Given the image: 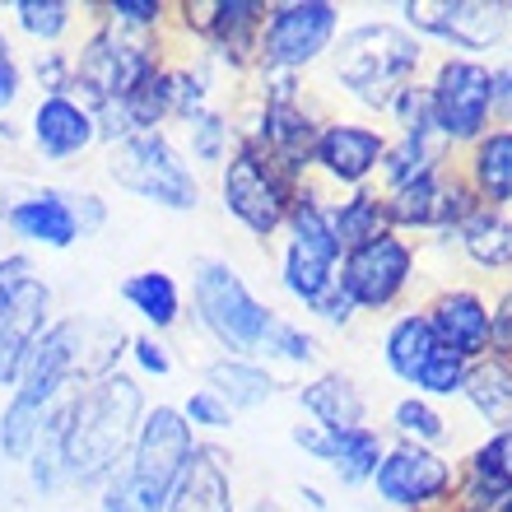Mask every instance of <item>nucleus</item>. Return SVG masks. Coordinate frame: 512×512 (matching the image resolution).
Instances as JSON below:
<instances>
[{"label":"nucleus","instance_id":"obj_8","mask_svg":"<svg viewBox=\"0 0 512 512\" xmlns=\"http://www.w3.org/2000/svg\"><path fill=\"white\" fill-rule=\"evenodd\" d=\"M340 33H345L340 5H331V0H284V5H270L266 24H261V42H256V70L308 75L317 61L331 56Z\"/></svg>","mask_w":512,"mask_h":512},{"label":"nucleus","instance_id":"obj_54","mask_svg":"<svg viewBox=\"0 0 512 512\" xmlns=\"http://www.w3.org/2000/svg\"><path fill=\"white\" fill-rule=\"evenodd\" d=\"M0 224H5V210H0Z\"/></svg>","mask_w":512,"mask_h":512},{"label":"nucleus","instance_id":"obj_25","mask_svg":"<svg viewBox=\"0 0 512 512\" xmlns=\"http://www.w3.org/2000/svg\"><path fill=\"white\" fill-rule=\"evenodd\" d=\"M457 252L485 275H508L512 270V210H489L475 205V215L452 233Z\"/></svg>","mask_w":512,"mask_h":512},{"label":"nucleus","instance_id":"obj_4","mask_svg":"<svg viewBox=\"0 0 512 512\" xmlns=\"http://www.w3.org/2000/svg\"><path fill=\"white\" fill-rule=\"evenodd\" d=\"M191 303H196V317L205 331L229 350V359H261L270 322L280 317L247 289L229 261H215V256L196 261V270H191Z\"/></svg>","mask_w":512,"mask_h":512},{"label":"nucleus","instance_id":"obj_22","mask_svg":"<svg viewBox=\"0 0 512 512\" xmlns=\"http://www.w3.org/2000/svg\"><path fill=\"white\" fill-rule=\"evenodd\" d=\"M98 140L94 112L70 94H47L33 108V145L47 159H75Z\"/></svg>","mask_w":512,"mask_h":512},{"label":"nucleus","instance_id":"obj_37","mask_svg":"<svg viewBox=\"0 0 512 512\" xmlns=\"http://www.w3.org/2000/svg\"><path fill=\"white\" fill-rule=\"evenodd\" d=\"M14 19H19V28H24L28 38L56 42L70 28L75 14H70L66 0H19V5H14Z\"/></svg>","mask_w":512,"mask_h":512},{"label":"nucleus","instance_id":"obj_20","mask_svg":"<svg viewBox=\"0 0 512 512\" xmlns=\"http://www.w3.org/2000/svg\"><path fill=\"white\" fill-rule=\"evenodd\" d=\"M457 173L489 210H512V126H489L457 154Z\"/></svg>","mask_w":512,"mask_h":512},{"label":"nucleus","instance_id":"obj_18","mask_svg":"<svg viewBox=\"0 0 512 512\" xmlns=\"http://www.w3.org/2000/svg\"><path fill=\"white\" fill-rule=\"evenodd\" d=\"M419 312L429 317L438 345L461 354L466 364L489 354V294L485 289H475V284H447Z\"/></svg>","mask_w":512,"mask_h":512},{"label":"nucleus","instance_id":"obj_27","mask_svg":"<svg viewBox=\"0 0 512 512\" xmlns=\"http://www.w3.org/2000/svg\"><path fill=\"white\" fill-rule=\"evenodd\" d=\"M461 401L471 405V415L485 424L489 433L512 429V359L503 354H485L466 368V387Z\"/></svg>","mask_w":512,"mask_h":512},{"label":"nucleus","instance_id":"obj_42","mask_svg":"<svg viewBox=\"0 0 512 512\" xmlns=\"http://www.w3.org/2000/svg\"><path fill=\"white\" fill-rule=\"evenodd\" d=\"M312 317H317V322H326V326H336V331H350L359 312H354L350 294H345L340 284H331V289H326V294L312 303Z\"/></svg>","mask_w":512,"mask_h":512},{"label":"nucleus","instance_id":"obj_45","mask_svg":"<svg viewBox=\"0 0 512 512\" xmlns=\"http://www.w3.org/2000/svg\"><path fill=\"white\" fill-rule=\"evenodd\" d=\"M475 452L494 466V471H503L512 480V429H499V433H485L480 443H475Z\"/></svg>","mask_w":512,"mask_h":512},{"label":"nucleus","instance_id":"obj_39","mask_svg":"<svg viewBox=\"0 0 512 512\" xmlns=\"http://www.w3.org/2000/svg\"><path fill=\"white\" fill-rule=\"evenodd\" d=\"M182 419H187L191 429H229V424H233V410L219 401L210 387H201V391H191V396H187V405H182Z\"/></svg>","mask_w":512,"mask_h":512},{"label":"nucleus","instance_id":"obj_48","mask_svg":"<svg viewBox=\"0 0 512 512\" xmlns=\"http://www.w3.org/2000/svg\"><path fill=\"white\" fill-rule=\"evenodd\" d=\"M289 438H294L312 461H326V466H331V429H322V424H298Z\"/></svg>","mask_w":512,"mask_h":512},{"label":"nucleus","instance_id":"obj_6","mask_svg":"<svg viewBox=\"0 0 512 512\" xmlns=\"http://www.w3.org/2000/svg\"><path fill=\"white\" fill-rule=\"evenodd\" d=\"M298 187H303V182H294L280 163H270L247 135L233 145V154L224 159V177H219L224 210H229L252 238H275V233H284V219L294 210Z\"/></svg>","mask_w":512,"mask_h":512},{"label":"nucleus","instance_id":"obj_36","mask_svg":"<svg viewBox=\"0 0 512 512\" xmlns=\"http://www.w3.org/2000/svg\"><path fill=\"white\" fill-rule=\"evenodd\" d=\"M391 122V135H438V126H433V103H429V84L415 80L405 84L401 94L387 103V112H382Z\"/></svg>","mask_w":512,"mask_h":512},{"label":"nucleus","instance_id":"obj_47","mask_svg":"<svg viewBox=\"0 0 512 512\" xmlns=\"http://www.w3.org/2000/svg\"><path fill=\"white\" fill-rule=\"evenodd\" d=\"M494 126H512V56L494 66Z\"/></svg>","mask_w":512,"mask_h":512},{"label":"nucleus","instance_id":"obj_24","mask_svg":"<svg viewBox=\"0 0 512 512\" xmlns=\"http://www.w3.org/2000/svg\"><path fill=\"white\" fill-rule=\"evenodd\" d=\"M298 405H303V415L312 424H322L331 433L359 429L368 419V401H364V391L354 387L350 373H317L312 382L298 387Z\"/></svg>","mask_w":512,"mask_h":512},{"label":"nucleus","instance_id":"obj_34","mask_svg":"<svg viewBox=\"0 0 512 512\" xmlns=\"http://www.w3.org/2000/svg\"><path fill=\"white\" fill-rule=\"evenodd\" d=\"M466 359H461V354H452V350H443V345H438V350L429 354V359H424V368H419L415 373V382H410V391H415V396H424V401H457L461 396V387H466Z\"/></svg>","mask_w":512,"mask_h":512},{"label":"nucleus","instance_id":"obj_31","mask_svg":"<svg viewBox=\"0 0 512 512\" xmlns=\"http://www.w3.org/2000/svg\"><path fill=\"white\" fill-rule=\"evenodd\" d=\"M382 452H387V438L373 424L331 433V471H336L340 485H350V489H364L373 480Z\"/></svg>","mask_w":512,"mask_h":512},{"label":"nucleus","instance_id":"obj_23","mask_svg":"<svg viewBox=\"0 0 512 512\" xmlns=\"http://www.w3.org/2000/svg\"><path fill=\"white\" fill-rule=\"evenodd\" d=\"M168 512H233V475L219 447H196L177 480Z\"/></svg>","mask_w":512,"mask_h":512},{"label":"nucleus","instance_id":"obj_13","mask_svg":"<svg viewBox=\"0 0 512 512\" xmlns=\"http://www.w3.org/2000/svg\"><path fill=\"white\" fill-rule=\"evenodd\" d=\"M149 70H159L154 47H145L135 33H122V28H103L70 61V89H80V103L94 112L103 103H122Z\"/></svg>","mask_w":512,"mask_h":512},{"label":"nucleus","instance_id":"obj_15","mask_svg":"<svg viewBox=\"0 0 512 512\" xmlns=\"http://www.w3.org/2000/svg\"><path fill=\"white\" fill-rule=\"evenodd\" d=\"M387 154V131L359 117H326L312 145V173L322 177L317 187L359 191L378 187V168Z\"/></svg>","mask_w":512,"mask_h":512},{"label":"nucleus","instance_id":"obj_28","mask_svg":"<svg viewBox=\"0 0 512 512\" xmlns=\"http://www.w3.org/2000/svg\"><path fill=\"white\" fill-rule=\"evenodd\" d=\"M438 350V336H433L429 317L419 308H405L396 312L387 326H382V364H387V373L396 382H415V373L424 368V359Z\"/></svg>","mask_w":512,"mask_h":512},{"label":"nucleus","instance_id":"obj_29","mask_svg":"<svg viewBox=\"0 0 512 512\" xmlns=\"http://www.w3.org/2000/svg\"><path fill=\"white\" fill-rule=\"evenodd\" d=\"M447 163H457V154H452L443 135H387L378 191H396L405 182H415V177L433 173V168H447Z\"/></svg>","mask_w":512,"mask_h":512},{"label":"nucleus","instance_id":"obj_2","mask_svg":"<svg viewBox=\"0 0 512 512\" xmlns=\"http://www.w3.org/2000/svg\"><path fill=\"white\" fill-rule=\"evenodd\" d=\"M429 47L396 19H364L350 24L331 47V80L359 112L382 117L405 84L419 80Z\"/></svg>","mask_w":512,"mask_h":512},{"label":"nucleus","instance_id":"obj_41","mask_svg":"<svg viewBox=\"0 0 512 512\" xmlns=\"http://www.w3.org/2000/svg\"><path fill=\"white\" fill-rule=\"evenodd\" d=\"M112 24L122 28V33H135V28H154L163 19V5L159 0H117V5H108Z\"/></svg>","mask_w":512,"mask_h":512},{"label":"nucleus","instance_id":"obj_16","mask_svg":"<svg viewBox=\"0 0 512 512\" xmlns=\"http://www.w3.org/2000/svg\"><path fill=\"white\" fill-rule=\"evenodd\" d=\"M322 112L308 103V94L298 98H261V112H256L252 140L270 163H280L294 182H308L312 177V145H317V131H322Z\"/></svg>","mask_w":512,"mask_h":512},{"label":"nucleus","instance_id":"obj_51","mask_svg":"<svg viewBox=\"0 0 512 512\" xmlns=\"http://www.w3.org/2000/svg\"><path fill=\"white\" fill-rule=\"evenodd\" d=\"M247 512H284V508H280V503H275V499H256Z\"/></svg>","mask_w":512,"mask_h":512},{"label":"nucleus","instance_id":"obj_21","mask_svg":"<svg viewBox=\"0 0 512 512\" xmlns=\"http://www.w3.org/2000/svg\"><path fill=\"white\" fill-rule=\"evenodd\" d=\"M266 10L261 0H215L205 5L201 19V38L210 42V52L233 70L256 66V42H261V24H266Z\"/></svg>","mask_w":512,"mask_h":512},{"label":"nucleus","instance_id":"obj_3","mask_svg":"<svg viewBox=\"0 0 512 512\" xmlns=\"http://www.w3.org/2000/svg\"><path fill=\"white\" fill-rule=\"evenodd\" d=\"M196 433L177 405H154L140 419L126 466L103 485V512H168L177 480L196 452Z\"/></svg>","mask_w":512,"mask_h":512},{"label":"nucleus","instance_id":"obj_14","mask_svg":"<svg viewBox=\"0 0 512 512\" xmlns=\"http://www.w3.org/2000/svg\"><path fill=\"white\" fill-rule=\"evenodd\" d=\"M382 196H387L391 233H433V238H452L480 205L471 187L461 182L457 163L433 168V173L415 177L396 191H382Z\"/></svg>","mask_w":512,"mask_h":512},{"label":"nucleus","instance_id":"obj_49","mask_svg":"<svg viewBox=\"0 0 512 512\" xmlns=\"http://www.w3.org/2000/svg\"><path fill=\"white\" fill-rule=\"evenodd\" d=\"M14 98H19V66H14L10 38L0 33V108H10Z\"/></svg>","mask_w":512,"mask_h":512},{"label":"nucleus","instance_id":"obj_53","mask_svg":"<svg viewBox=\"0 0 512 512\" xmlns=\"http://www.w3.org/2000/svg\"><path fill=\"white\" fill-rule=\"evenodd\" d=\"M503 512H512V499H508V508H503Z\"/></svg>","mask_w":512,"mask_h":512},{"label":"nucleus","instance_id":"obj_1","mask_svg":"<svg viewBox=\"0 0 512 512\" xmlns=\"http://www.w3.org/2000/svg\"><path fill=\"white\" fill-rule=\"evenodd\" d=\"M145 419V391L126 373L89 382L70 391L66 401V433H61V466L75 485H108L117 461H126L135 433Z\"/></svg>","mask_w":512,"mask_h":512},{"label":"nucleus","instance_id":"obj_40","mask_svg":"<svg viewBox=\"0 0 512 512\" xmlns=\"http://www.w3.org/2000/svg\"><path fill=\"white\" fill-rule=\"evenodd\" d=\"M489 354L512 359V280L499 284V294L489 298Z\"/></svg>","mask_w":512,"mask_h":512},{"label":"nucleus","instance_id":"obj_30","mask_svg":"<svg viewBox=\"0 0 512 512\" xmlns=\"http://www.w3.org/2000/svg\"><path fill=\"white\" fill-rule=\"evenodd\" d=\"M205 382L229 410H261L280 391L275 373L266 364H256V359H215L205 368Z\"/></svg>","mask_w":512,"mask_h":512},{"label":"nucleus","instance_id":"obj_5","mask_svg":"<svg viewBox=\"0 0 512 512\" xmlns=\"http://www.w3.org/2000/svg\"><path fill=\"white\" fill-rule=\"evenodd\" d=\"M326 196L317 182H303L294 196V210L284 219V256H280V284L284 294L303 303L312 312V303L336 284V270H340V243L331 233V215H326Z\"/></svg>","mask_w":512,"mask_h":512},{"label":"nucleus","instance_id":"obj_26","mask_svg":"<svg viewBox=\"0 0 512 512\" xmlns=\"http://www.w3.org/2000/svg\"><path fill=\"white\" fill-rule=\"evenodd\" d=\"M331 215V233H336L340 252H354L364 243H378L382 233H391V215H387V196L378 187H359V191H340L326 201Z\"/></svg>","mask_w":512,"mask_h":512},{"label":"nucleus","instance_id":"obj_35","mask_svg":"<svg viewBox=\"0 0 512 512\" xmlns=\"http://www.w3.org/2000/svg\"><path fill=\"white\" fill-rule=\"evenodd\" d=\"M261 359H275V364H294V368H312L317 359H322V345H317V336L312 331H303L298 322H289V317H275L266 331V345H261ZM256 359V364H261Z\"/></svg>","mask_w":512,"mask_h":512},{"label":"nucleus","instance_id":"obj_11","mask_svg":"<svg viewBox=\"0 0 512 512\" xmlns=\"http://www.w3.org/2000/svg\"><path fill=\"white\" fill-rule=\"evenodd\" d=\"M419 270V247L405 233H382L378 243H364L340 256L336 284L350 294L359 317H378V312L401 308V298L410 294Z\"/></svg>","mask_w":512,"mask_h":512},{"label":"nucleus","instance_id":"obj_7","mask_svg":"<svg viewBox=\"0 0 512 512\" xmlns=\"http://www.w3.org/2000/svg\"><path fill=\"white\" fill-rule=\"evenodd\" d=\"M433 126L452 154L475 145L494 126V66L485 56H438L429 70Z\"/></svg>","mask_w":512,"mask_h":512},{"label":"nucleus","instance_id":"obj_32","mask_svg":"<svg viewBox=\"0 0 512 512\" xmlns=\"http://www.w3.org/2000/svg\"><path fill=\"white\" fill-rule=\"evenodd\" d=\"M122 298L145 317L154 331H168L182 317V289L168 270H135L122 280Z\"/></svg>","mask_w":512,"mask_h":512},{"label":"nucleus","instance_id":"obj_10","mask_svg":"<svg viewBox=\"0 0 512 512\" xmlns=\"http://www.w3.org/2000/svg\"><path fill=\"white\" fill-rule=\"evenodd\" d=\"M108 177L117 187L163 205V210H196L201 205V182H196L187 159L177 154L163 131H145L122 140V145H112Z\"/></svg>","mask_w":512,"mask_h":512},{"label":"nucleus","instance_id":"obj_44","mask_svg":"<svg viewBox=\"0 0 512 512\" xmlns=\"http://www.w3.org/2000/svg\"><path fill=\"white\" fill-rule=\"evenodd\" d=\"M38 80L47 94H66L70 89V56L66 52H42L38 56Z\"/></svg>","mask_w":512,"mask_h":512},{"label":"nucleus","instance_id":"obj_38","mask_svg":"<svg viewBox=\"0 0 512 512\" xmlns=\"http://www.w3.org/2000/svg\"><path fill=\"white\" fill-rule=\"evenodd\" d=\"M229 145H238L229 131V122L219 117V112H201L196 122H191V154L201 163H224L233 154Z\"/></svg>","mask_w":512,"mask_h":512},{"label":"nucleus","instance_id":"obj_17","mask_svg":"<svg viewBox=\"0 0 512 512\" xmlns=\"http://www.w3.org/2000/svg\"><path fill=\"white\" fill-rule=\"evenodd\" d=\"M5 224H10L14 238H24L33 247H70L75 238L94 233L103 224V205L98 196H61V191H38V196H24L5 210Z\"/></svg>","mask_w":512,"mask_h":512},{"label":"nucleus","instance_id":"obj_50","mask_svg":"<svg viewBox=\"0 0 512 512\" xmlns=\"http://www.w3.org/2000/svg\"><path fill=\"white\" fill-rule=\"evenodd\" d=\"M298 494L308 499V508H312V512H326V494H322V489H317V485H303V489H298Z\"/></svg>","mask_w":512,"mask_h":512},{"label":"nucleus","instance_id":"obj_12","mask_svg":"<svg viewBox=\"0 0 512 512\" xmlns=\"http://www.w3.org/2000/svg\"><path fill=\"white\" fill-rule=\"evenodd\" d=\"M368 485H373L378 503L396 512H447L452 489H457V461L447 452H433V447L387 443Z\"/></svg>","mask_w":512,"mask_h":512},{"label":"nucleus","instance_id":"obj_19","mask_svg":"<svg viewBox=\"0 0 512 512\" xmlns=\"http://www.w3.org/2000/svg\"><path fill=\"white\" fill-rule=\"evenodd\" d=\"M47 312H52V289L33 275L10 294L0 308V387H14L24 373L28 354L47 331Z\"/></svg>","mask_w":512,"mask_h":512},{"label":"nucleus","instance_id":"obj_52","mask_svg":"<svg viewBox=\"0 0 512 512\" xmlns=\"http://www.w3.org/2000/svg\"><path fill=\"white\" fill-rule=\"evenodd\" d=\"M508 19H512V0H508Z\"/></svg>","mask_w":512,"mask_h":512},{"label":"nucleus","instance_id":"obj_43","mask_svg":"<svg viewBox=\"0 0 512 512\" xmlns=\"http://www.w3.org/2000/svg\"><path fill=\"white\" fill-rule=\"evenodd\" d=\"M131 354H135V364L145 368V373H154V378H168V373H173V354H168V345H159L154 336H135Z\"/></svg>","mask_w":512,"mask_h":512},{"label":"nucleus","instance_id":"obj_46","mask_svg":"<svg viewBox=\"0 0 512 512\" xmlns=\"http://www.w3.org/2000/svg\"><path fill=\"white\" fill-rule=\"evenodd\" d=\"M24 280H33V266H28V256H24V252L0 256V308L10 303V294H14V289H19Z\"/></svg>","mask_w":512,"mask_h":512},{"label":"nucleus","instance_id":"obj_33","mask_svg":"<svg viewBox=\"0 0 512 512\" xmlns=\"http://www.w3.org/2000/svg\"><path fill=\"white\" fill-rule=\"evenodd\" d=\"M391 433H396V443H415V447L443 452V443L452 438V424H447V415L433 401H424V396L410 391V396H401V401L391 405Z\"/></svg>","mask_w":512,"mask_h":512},{"label":"nucleus","instance_id":"obj_9","mask_svg":"<svg viewBox=\"0 0 512 512\" xmlns=\"http://www.w3.org/2000/svg\"><path fill=\"white\" fill-rule=\"evenodd\" d=\"M396 24H405L424 47L443 42L447 56L499 52L512 33L503 0H401Z\"/></svg>","mask_w":512,"mask_h":512}]
</instances>
